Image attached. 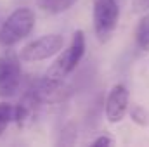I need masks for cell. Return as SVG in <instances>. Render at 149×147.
<instances>
[{
  "label": "cell",
  "instance_id": "6da1fadb",
  "mask_svg": "<svg viewBox=\"0 0 149 147\" xmlns=\"http://www.w3.org/2000/svg\"><path fill=\"white\" fill-rule=\"evenodd\" d=\"M35 28V14L28 7H19L12 10L0 26V43L3 47H12L19 40L26 38Z\"/></svg>",
  "mask_w": 149,
  "mask_h": 147
},
{
  "label": "cell",
  "instance_id": "7a4b0ae2",
  "mask_svg": "<svg viewBox=\"0 0 149 147\" xmlns=\"http://www.w3.org/2000/svg\"><path fill=\"white\" fill-rule=\"evenodd\" d=\"M92 7H94L92 19H94L95 35L101 42H108L118 24V17H120L118 2L116 0H94Z\"/></svg>",
  "mask_w": 149,
  "mask_h": 147
},
{
  "label": "cell",
  "instance_id": "3957f363",
  "mask_svg": "<svg viewBox=\"0 0 149 147\" xmlns=\"http://www.w3.org/2000/svg\"><path fill=\"white\" fill-rule=\"evenodd\" d=\"M64 45V38L61 35H45L40 37L33 42H30L28 45L23 47L21 50V59L28 61V62H38V61H45L52 55H56L57 52H61Z\"/></svg>",
  "mask_w": 149,
  "mask_h": 147
},
{
  "label": "cell",
  "instance_id": "277c9868",
  "mask_svg": "<svg viewBox=\"0 0 149 147\" xmlns=\"http://www.w3.org/2000/svg\"><path fill=\"white\" fill-rule=\"evenodd\" d=\"M21 64L16 55L7 54L0 57V97H10L17 92L21 83Z\"/></svg>",
  "mask_w": 149,
  "mask_h": 147
},
{
  "label": "cell",
  "instance_id": "5b68a950",
  "mask_svg": "<svg viewBox=\"0 0 149 147\" xmlns=\"http://www.w3.org/2000/svg\"><path fill=\"white\" fill-rule=\"evenodd\" d=\"M104 111L109 123H120L125 118V114L128 112V90L125 85L118 83L111 88L106 99Z\"/></svg>",
  "mask_w": 149,
  "mask_h": 147
},
{
  "label": "cell",
  "instance_id": "8992f818",
  "mask_svg": "<svg viewBox=\"0 0 149 147\" xmlns=\"http://www.w3.org/2000/svg\"><path fill=\"white\" fill-rule=\"evenodd\" d=\"M135 42L141 50H149V16H144L135 30Z\"/></svg>",
  "mask_w": 149,
  "mask_h": 147
},
{
  "label": "cell",
  "instance_id": "52a82bcc",
  "mask_svg": "<svg viewBox=\"0 0 149 147\" xmlns=\"http://www.w3.org/2000/svg\"><path fill=\"white\" fill-rule=\"evenodd\" d=\"M128 114H130V118H132V121L135 125H139V126H148L149 125V114L142 106L130 104L128 106Z\"/></svg>",
  "mask_w": 149,
  "mask_h": 147
},
{
  "label": "cell",
  "instance_id": "ba28073f",
  "mask_svg": "<svg viewBox=\"0 0 149 147\" xmlns=\"http://www.w3.org/2000/svg\"><path fill=\"white\" fill-rule=\"evenodd\" d=\"M10 121H14V107L9 102H0V137Z\"/></svg>",
  "mask_w": 149,
  "mask_h": 147
},
{
  "label": "cell",
  "instance_id": "9c48e42d",
  "mask_svg": "<svg viewBox=\"0 0 149 147\" xmlns=\"http://www.w3.org/2000/svg\"><path fill=\"white\" fill-rule=\"evenodd\" d=\"M76 0H54L52 2V7H50V12L52 14H59V12H64L68 10L71 5H73Z\"/></svg>",
  "mask_w": 149,
  "mask_h": 147
},
{
  "label": "cell",
  "instance_id": "30bf717a",
  "mask_svg": "<svg viewBox=\"0 0 149 147\" xmlns=\"http://www.w3.org/2000/svg\"><path fill=\"white\" fill-rule=\"evenodd\" d=\"M132 10L137 14L149 10V0H132Z\"/></svg>",
  "mask_w": 149,
  "mask_h": 147
},
{
  "label": "cell",
  "instance_id": "8fae6325",
  "mask_svg": "<svg viewBox=\"0 0 149 147\" xmlns=\"http://www.w3.org/2000/svg\"><path fill=\"white\" fill-rule=\"evenodd\" d=\"M111 144H113V140L108 135H101V137H97L90 146L92 147H106V146H111Z\"/></svg>",
  "mask_w": 149,
  "mask_h": 147
},
{
  "label": "cell",
  "instance_id": "7c38bea8",
  "mask_svg": "<svg viewBox=\"0 0 149 147\" xmlns=\"http://www.w3.org/2000/svg\"><path fill=\"white\" fill-rule=\"evenodd\" d=\"M38 3V7H42L43 10H47V12H50V7H52V2L54 0H35Z\"/></svg>",
  "mask_w": 149,
  "mask_h": 147
}]
</instances>
